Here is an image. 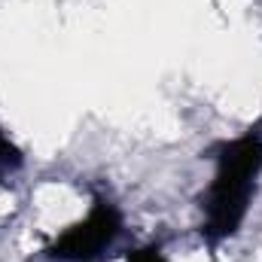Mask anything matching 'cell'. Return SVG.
<instances>
[{
	"instance_id": "obj_1",
	"label": "cell",
	"mask_w": 262,
	"mask_h": 262,
	"mask_svg": "<svg viewBox=\"0 0 262 262\" xmlns=\"http://www.w3.org/2000/svg\"><path fill=\"white\" fill-rule=\"evenodd\" d=\"M262 171V137L244 134L226 143L216 156V174L201 195L204 226L201 235L213 247L223 238H232L247 216V204L253 195L256 177Z\"/></svg>"
},
{
	"instance_id": "obj_2",
	"label": "cell",
	"mask_w": 262,
	"mask_h": 262,
	"mask_svg": "<svg viewBox=\"0 0 262 262\" xmlns=\"http://www.w3.org/2000/svg\"><path fill=\"white\" fill-rule=\"evenodd\" d=\"M119 232H122L119 210L110 201L98 198L82 223L70 226L64 235H58V241L49 247V256L61 262H92L119 238Z\"/></svg>"
},
{
	"instance_id": "obj_3",
	"label": "cell",
	"mask_w": 262,
	"mask_h": 262,
	"mask_svg": "<svg viewBox=\"0 0 262 262\" xmlns=\"http://www.w3.org/2000/svg\"><path fill=\"white\" fill-rule=\"evenodd\" d=\"M18 165H21V152H18V146L0 131V177L9 174V171H15Z\"/></svg>"
},
{
	"instance_id": "obj_4",
	"label": "cell",
	"mask_w": 262,
	"mask_h": 262,
	"mask_svg": "<svg viewBox=\"0 0 262 262\" xmlns=\"http://www.w3.org/2000/svg\"><path fill=\"white\" fill-rule=\"evenodd\" d=\"M125 262H168V259L162 256V250H159V247H140V250L128 253V259H125Z\"/></svg>"
}]
</instances>
